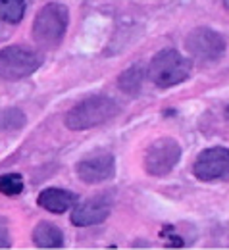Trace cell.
Instances as JSON below:
<instances>
[{
    "label": "cell",
    "instance_id": "obj_1",
    "mask_svg": "<svg viewBox=\"0 0 229 250\" xmlns=\"http://www.w3.org/2000/svg\"><path fill=\"white\" fill-rule=\"evenodd\" d=\"M122 112L120 104L108 94H93L81 102H77L65 114V127L69 131H85L102 125L116 118Z\"/></svg>",
    "mask_w": 229,
    "mask_h": 250
},
{
    "label": "cell",
    "instance_id": "obj_2",
    "mask_svg": "<svg viewBox=\"0 0 229 250\" xmlns=\"http://www.w3.org/2000/svg\"><path fill=\"white\" fill-rule=\"evenodd\" d=\"M191 73L193 62L175 48H164L156 52L148 63V79L160 89H169L185 83Z\"/></svg>",
    "mask_w": 229,
    "mask_h": 250
},
{
    "label": "cell",
    "instance_id": "obj_3",
    "mask_svg": "<svg viewBox=\"0 0 229 250\" xmlns=\"http://www.w3.org/2000/svg\"><path fill=\"white\" fill-rule=\"evenodd\" d=\"M69 25V12L60 2L44 4L35 21H33V39L42 48H54L62 42Z\"/></svg>",
    "mask_w": 229,
    "mask_h": 250
},
{
    "label": "cell",
    "instance_id": "obj_4",
    "mask_svg": "<svg viewBox=\"0 0 229 250\" xmlns=\"http://www.w3.org/2000/svg\"><path fill=\"white\" fill-rule=\"evenodd\" d=\"M42 65V56L29 46H4L0 50V79L20 81Z\"/></svg>",
    "mask_w": 229,
    "mask_h": 250
},
{
    "label": "cell",
    "instance_id": "obj_5",
    "mask_svg": "<svg viewBox=\"0 0 229 250\" xmlns=\"http://www.w3.org/2000/svg\"><path fill=\"white\" fill-rule=\"evenodd\" d=\"M185 48L189 56L198 63H214L224 58L226 54V39L222 33L212 27H195L185 37Z\"/></svg>",
    "mask_w": 229,
    "mask_h": 250
},
{
    "label": "cell",
    "instance_id": "obj_6",
    "mask_svg": "<svg viewBox=\"0 0 229 250\" xmlns=\"http://www.w3.org/2000/svg\"><path fill=\"white\" fill-rule=\"evenodd\" d=\"M179 160H181V145L171 137H162L146 148L143 164L148 175L166 177L177 167Z\"/></svg>",
    "mask_w": 229,
    "mask_h": 250
},
{
    "label": "cell",
    "instance_id": "obj_7",
    "mask_svg": "<svg viewBox=\"0 0 229 250\" xmlns=\"http://www.w3.org/2000/svg\"><path fill=\"white\" fill-rule=\"evenodd\" d=\"M193 173L196 179L212 183V181H228L229 179V148L226 146H210L204 148L193 164Z\"/></svg>",
    "mask_w": 229,
    "mask_h": 250
},
{
    "label": "cell",
    "instance_id": "obj_8",
    "mask_svg": "<svg viewBox=\"0 0 229 250\" xmlns=\"http://www.w3.org/2000/svg\"><path fill=\"white\" fill-rule=\"evenodd\" d=\"M112 212V198L108 192H102L98 196L87 198L81 204H75L71 212V223L77 227H89V225H98L106 221Z\"/></svg>",
    "mask_w": 229,
    "mask_h": 250
},
{
    "label": "cell",
    "instance_id": "obj_9",
    "mask_svg": "<svg viewBox=\"0 0 229 250\" xmlns=\"http://www.w3.org/2000/svg\"><path fill=\"white\" fill-rule=\"evenodd\" d=\"M79 179L87 185H97L112 179L116 175V160L108 152H100L83 158L75 167Z\"/></svg>",
    "mask_w": 229,
    "mask_h": 250
},
{
    "label": "cell",
    "instance_id": "obj_10",
    "mask_svg": "<svg viewBox=\"0 0 229 250\" xmlns=\"http://www.w3.org/2000/svg\"><path fill=\"white\" fill-rule=\"evenodd\" d=\"M37 204L41 208H44L46 212H52V214H64L67 210H73L75 204H77V194L71 192V190H65V188L58 187H48L44 190H41L39 198H37Z\"/></svg>",
    "mask_w": 229,
    "mask_h": 250
},
{
    "label": "cell",
    "instance_id": "obj_11",
    "mask_svg": "<svg viewBox=\"0 0 229 250\" xmlns=\"http://www.w3.org/2000/svg\"><path fill=\"white\" fill-rule=\"evenodd\" d=\"M146 75H148V67L145 63H133L118 77V87L122 93L129 94V96H139L143 91Z\"/></svg>",
    "mask_w": 229,
    "mask_h": 250
},
{
    "label": "cell",
    "instance_id": "obj_12",
    "mask_svg": "<svg viewBox=\"0 0 229 250\" xmlns=\"http://www.w3.org/2000/svg\"><path fill=\"white\" fill-rule=\"evenodd\" d=\"M33 243L39 249H60L64 247V233L54 223L41 221L33 229Z\"/></svg>",
    "mask_w": 229,
    "mask_h": 250
},
{
    "label": "cell",
    "instance_id": "obj_13",
    "mask_svg": "<svg viewBox=\"0 0 229 250\" xmlns=\"http://www.w3.org/2000/svg\"><path fill=\"white\" fill-rule=\"evenodd\" d=\"M25 16V0H0V21L20 23Z\"/></svg>",
    "mask_w": 229,
    "mask_h": 250
},
{
    "label": "cell",
    "instance_id": "obj_14",
    "mask_svg": "<svg viewBox=\"0 0 229 250\" xmlns=\"http://www.w3.org/2000/svg\"><path fill=\"white\" fill-rule=\"evenodd\" d=\"M23 190V177L20 173H4L0 175V194L18 196Z\"/></svg>",
    "mask_w": 229,
    "mask_h": 250
},
{
    "label": "cell",
    "instance_id": "obj_15",
    "mask_svg": "<svg viewBox=\"0 0 229 250\" xmlns=\"http://www.w3.org/2000/svg\"><path fill=\"white\" fill-rule=\"evenodd\" d=\"M25 125V114L18 108H8L4 110L2 118H0V129L4 131H16L20 127Z\"/></svg>",
    "mask_w": 229,
    "mask_h": 250
},
{
    "label": "cell",
    "instance_id": "obj_16",
    "mask_svg": "<svg viewBox=\"0 0 229 250\" xmlns=\"http://www.w3.org/2000/svg\"><path fill=\"white\" fill-rule=\"evenodd\" d=\"M10 247H12V235H10L8 221L0 218V249H10Z\"/></svg>",
    "mask_w": 229,
    "mask_h": 250
},
{
    "label": "cell",
    "instance_id": "obj_17",
    "mask_svg": "<svg viewBox=\"0 0 229 250\" xmlns=\"http://www.w3.org/2000/svg\"><path fill=\"white\" fill-rule=\"evenodd\" d=\"M222 4H224V8H226V12L229 14V0H222Z\"/></svg>",
    "mask_w": 229,
    "mask_h": 250
},
{
    "label": "cell",
    "instance_id": "obj_18",
    "mask_svg": "<svg viewBox=\"0 0 229 250\" xmlns=\"http://www.w3.org/2000/svg\"><path fill=\"white\" fill-rule=\"evenodd\" d=\"M226 118H228V120H229V106H228V108H226Z\"/></svg>",
    "mask_w": 229,
    "mask_h": 250
}]
</instances>
